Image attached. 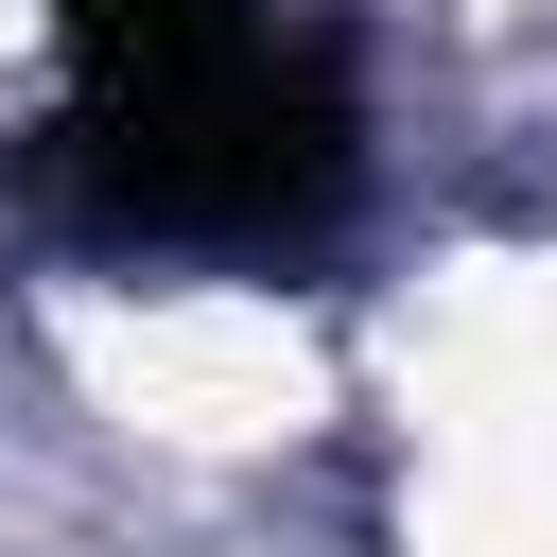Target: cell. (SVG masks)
<instances>
[{"label": "cell", "instance_id": "cell-1", "mask_svg": "<svg viewBox=\"0 0 557 557\" xmlns=\"http://www.w3.org/2000/svg\"><path fill=\"white\" fill-rule=\"evenodd\" d=\"M70 17V122L35 139V191L104 261H296L348 174L366 104L348 70L261 0H52Z\"/></svg>", "mask_w": 557, "mask_h": 557}]
</instances>
